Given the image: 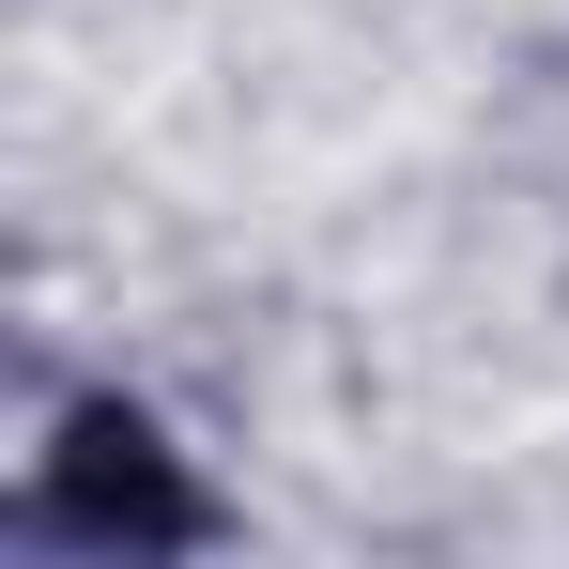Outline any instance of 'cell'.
Masks as SVG:
<instances>
[{
  "instance_id": "1",
  "label": "cell",
  "mask_w": 569,
  "mask_h": 569,
  "mask_svg": "<svg viewBox=\"0 0 569 569\" xmlns=\"http://www.w3.org/2000/svg\"><path fill=\"white\" fill-rule=\"evenodd\" d=\"M16 539H47V555H216L231 539V492L170 447V416L139 400V385H78L62 416H47V447L16 477Z\"/></svg>"
}]
</instances>
